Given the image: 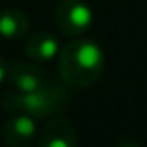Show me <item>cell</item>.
Here are the masks:
<instances>
[{
    "label": "cell",
    "instance_id": "8992f818",
    "mask_svg": "<svg viewBox=\"0 0 147 147\" xmlns=\"http://www.w3.org/2000/svg\"><path fill=\"white\" fill-rule=\"evenodd\" d=\"M78 132L67 119L54 117L43 127L39 134V147H76Z\"/></svg>",
    "mask_w": 147,
    "mask_h": 147
},
{
    "label": "cell",
    "instance_id": "52a82bcc",
    "mask_svg": "<svg viewBox=\"0 0 147 147\" xmlns=\"http://www.w3.org/2000/svg\"><path fill=\"white\" fill-rule=\"evenodd\" d=\"M24 52L34 61H49L60 52V43L50 32H34L24 43Z\"/></svg>",
    "mask_w": 147,
    "mask_h": 147
},
{
    "label": "cell",
    "instance_id": "5b68a950",
    "mask_svg": "<svg viewBox=\"0 0 147 147\" xmlns=\"http://www.w3.org/2000/svg\"><path fill=\"white\" fill-rule=\"evenodd\" d=\"M6 147H32L36 140V119L26 114H13L2 127Z\"/></svg>",
    "mask_w": 147,
    "mask_h": 147
},
{
    "label": "cell",
    "instance_id": "30bf717a",
    "mask_svg": "<svg viewBox=\"0 0 147 147\" xmlns=\"http://www.w3.org/2000/svg\"><path fill=\"white\" fill-rule=\"evenodd\" d=\"M4 76H6V61H4L2 56H0V82L4 80Z\"/></svg>",
    "mask_w": 147,
    "mask_h": 147
},
{
    "label": "cell",
    "instance_id": "277c9868",
    "mask_svg": "<svg viewBox=\"0 0 147 147\" xmlns=\"http://www.w3.org/2000/svg\"><path fill=\"white\" fill-rule=\"evenodd\" d=\"M6 76L9 78L11 86L19 93L36 91L50 80L41 67H37L34 63H26V61H9V63H6Z\"/></svg>",
    "mask_w": 147,
    "mask_h": 147
},
{
    "label": "cell",
    "instance_id": "6da1fadb",
    "mask_svg": "<svg viewBox=\"0 0 147 147\" xmlns=\"http://www.w3.org/2000/svg\"><path fill=\"white\" fill-rule=\"evenodd\" d=\"M58 69L61 82L73 90L91 88L102 76L104 54L91 39H75L65 43L58 52Z\"/></svg>",
    "mask_w": 147,
    "mask_h": 147
},
{
    "label": "cell",
    "instance_id": "3957f363",
    "mask_svg": "<svg viewBox=\"0 0 147 147\" xmlns=\"http://www.w3.org/2000/svg\"><path fill=\"white\" fill-rule=\"evenodd\" d=\"M54 21H56V26L61 30V34L78 37L86 34L91 26L93 11L82 0H63L56 9Z\"/></svg>",
    "mask_w": 147,
    "mask_h": 147
},
{
    "label": "cell",
    "instance_id": "ba28073f",
    "mask_svg": "<svg viewBox=\"0 0 147 147\" xmlns=\"http://www.w3.org/2000/svg\"><path fill=\"white\" fill-rule=\"evenodd\" d=\"M30 30L28 15L17 7H7L0 11V36L4 39H21Z\"/></svg>",
    "mask_w": 147,
    "mask_h": 147
},
{
    "label": "cell",
    "instance_id": "9c48e42d",
    "mask_svg": "<svg viewBox=\"0 0 147 147\" xmlns=\"http://www.w3.org/2000/svg\"><path fill=\"white\" fill-rule=\"evenodd\" d=\"M114 147H142V145L138 144V142L130 140V138H121V140H119Z\"/></svg>",
    "mask_w": 147,
    "mask_h": 147
},
{
    "label": "cell",
    "instance_id": "7a4b0ae2",
    "mask_svg": "<svg viewBox=\"0 0 147 147\" xmlns=\"http://www.w3.org/2000/svg\"><path fill=\"white\" fill-rule=\"evenodd\" d=\"M2 108L11 114H26L34 119L54 117L69 104V91L63 82L50 78L45 86L28 93H6L0 100Z\"/></svg>",
    "mask_w": 147,
    "mask_h": 147
}]
</instances>
